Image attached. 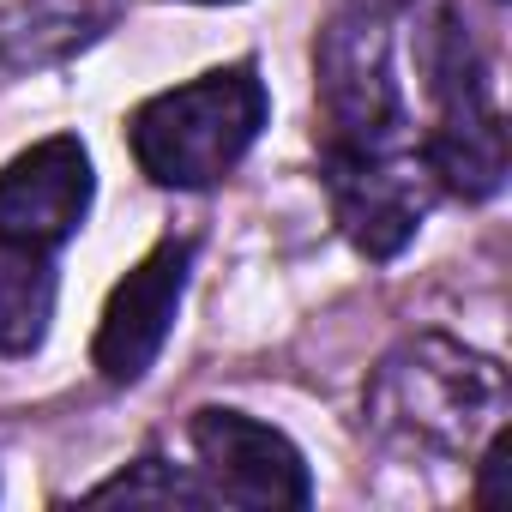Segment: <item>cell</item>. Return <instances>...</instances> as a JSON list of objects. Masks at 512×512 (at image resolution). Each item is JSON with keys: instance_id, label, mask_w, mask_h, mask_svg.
<instances>
[{"instance_id": "11", "label": "cell", "mask_w": 512, "mask_h": 512, "mask_svg": "<svg viewBox=\"0 0 512 512\" xmlns=\"http://www.w3.org/2000/svg\"><path fill=\"white\" fill-rule=\"evenodd\" d=\"M205 7H223V0H205Z\"/></svg>"}, {"instance_id": "2", "label": "cell", "mask_w": 512, "mask_h": 512, "mask_svg": "<svg viewBox=\"0 0 512 512\" xmlns=\"http://www.w3.org/2000/svg\"><path fill=\"white\" fill-rule=\"evenodd\" d=\"M500 404H506V374L488 356L434 332L398 344L368 392V416L386 434L434 452H458L482 422L500 416Z\"/></svg>"}, {"instance_id": "4", "label": "cell", "mask_w": 512, "mask_h": 512, "mask_svg": "<svg viewBox=\"0 0 512 512\" xmlns=\"http://www.w3.org/2000/svg\"><path fill=\"white\" fill-rule=\"evenodd\" d=\"M326 193L344 235L368 260H392L434 205V169L422 145H326Z\"/></svg>"}, {"instance_id": "8", "label": "cell", "mask_w": 512, "mask_h": 512, "mask_svg": "<svg viewBox=\"0 0 512 512\" xmlns=\"http://www.w3.org/2000/svg\"><path fill=\"white\" fill-rule=\"evenodd\" d=\"M55 320V266L49 253L0 241V356H31Z\"/></svg>"}, {"instance_id": "6", "label": "cell", "mask_w": 512, "mask_h": 512, "mask_svg": "<svg viewBox=\"0 0 512 512\" xmlns=\"http://www.w3.org/2000/svg\"><path fill=\"white\" fill-rule=\"evenodd\" d=\"M91 211V157L79 139L55 133L0 169V241L55 253L79 235Z\"/></svg>"}, {"instance_id": "5", "label": "cell", "mask_w": 512, "mask_h": 512, "mask_svg": "<svg viewBox=\"0 0 512 512\" xmlns=\"http://www.w3.org/2000/svg\"><path fill=\"white\" fill-rule=\"evenodd\" d=\"M193 452H199V488L205 500H229V506H308L314 482L302 452L241 410H199L193 416Z\"/></svg>"}, {"instance_id": "1", "label": "cell", "mask_w": 512, "mask_h": 512, "mask_svg": "<svg viewBox=\"0 0 512 512\" xmlns=\"http://www.w3.org/2000/svg\"><path fill=\"white\" fill-rule=\"evenodd\" d=\"M272 115V97H266V79L253 73L247 61L241 67H223V73H205L181 91H163L151 97L139 115H133V157L151 181L163 187H211L223 181L247 145L260 139Z\"/></svg>"}, {"instance_id": "9", "label": "cell", "mask_w": 512, "mask_h": 512, "mask_svg": "<svg viewBox=\"0 0 512 512\" xmlns=\"http://www.w3.org/2000/svg\"><path fill=\"white\" fill-rule=\"evenodd\" d=\"M91 500H151V506H205V488L193 482V476H181L175 464H163V458H139L127 476H115V482H103V488H91Z\"/></svg>"}, {"instance_id": "10", "label": "cell", "mask_w": 512, "mask_h": 512, "mask_svg": "<svg viewBox=\"0 0 512 512\" xmlns=\"http://www.w3.org/2000/svg\"><path fill=\"white\" fill-rule=\"evenodd\" d=\"M506 452H512V440L494 434V440H488V458H482V482H476V500H482V506H500V500H506Z\"/></svg>"}, {"instance_id": "3", "label": "cell", "mask_w": 512, "mask_h": 512, "mask_svg": "<svg viewBox=\"0 0 512 512\" xmlns=\"http://www.w3.org/2000/svg\"><path fill=\"white\" fill-rule=\"evenodd\" d=\"M428 73H434V103H440V127L422 139L434 187H446L458 199L500 193V181H506V127H500L494 97H488V73L476 61V43L458 31V13L434 19Z\"/></svg>"}, {"instance_id": "7", "label": "cell", "mask_w": 512, "mask_h": 512, "mask_svg": "<svg viewBox=\"0 0 512 512\" xmlns=\"http://www.w3.org/2000/svg\"><path fill=\"white\" fill-rule=\"evenodd\" d=\"M187 266H193V247L163 241L115 284V296L103 308V326H97V350H91L103 380H115V386L145 380V368L169 344V326H175V308H181V290H187Z\"/></svg>"}]
</instances>
